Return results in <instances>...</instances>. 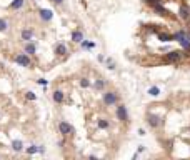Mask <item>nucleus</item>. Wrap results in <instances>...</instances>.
<instances>
[{
    "mask_svg": "<svg viewBox=\"0 0 190 160\" xmlns=\"http://www.w3.org/2000/svg\"><path fill=\"white\" fill-rule=\"evenodd\" d=\"M90 85H92V83H90V80H88V79H85V77L80 79V87H82V88H88Z\"/></svg>",
    "mask_w": 190,
    "mask_h": 160,
    "instance_id": "nucleus-25",
    "label": "nucleus"
},
{
    "mask_svg": "<svg viewBox=\"0 0 190 160\" xmlns=\"http://www.w3.org/2000/svg\"><path fill=\"white\" fill-rule=\"evenodd\" d=\"M103 62H105V65H107V68H109V70H115V60H114V59L107 57Z\"/></svg>",
    "mask_w": 190,
    "mask_h": 160,
    "instance_id": "nucleus-20",
    "label": "nucleus"
},
{
    "mask_svg": "<svg viewBox=\"0 0 190 160\" xmlns=\"http://www.w3.org/2000/svg\"><path fill=\"white\" fill-rule=\"evenodd\" d=\"M20 37L23 42H30V40H34V30L32 28H23L20 33Z\"/></svg>",
    "mask_w": 190,
    "mask_h": 160,
    "instance_id": "nucleus-14",
    "label": "nucleus"
},
{
    "mask_svg": "<svg viewBox=\"0 0 190 160\" xmlns=\"http://www.w3.org/2000/svg\"><path fill=\"white\" fill-rule=\"evenodd\" d=\"M39 15H40V19L43 20V22H50V20L54 19V12L48 10V8H40V10H39Z\"/></svg>",
    "mask_w": 190,
    "mask_h": 160,
    "instance_id": "nucleus-9",
    "label": "nucleus"
},
{
    "mask_svg": "<svg viewBox=\"0 0 190 160\" xmlns=\"http://www.w3.org/2000/svg\"><path fill=\"white\" fill-rule=\"evenodd\" d=\"M70 40H72L74 43H80L82 40H83V33H82L80 30H72V33H70Z\"/></svg>",
    "mask_w": 190,
    "mask_h": 160,
    "instance_id": "nucleus-15",
    "label": "nucleus"
},
{
    "mask_svg": "<svg viewBox=\"0 0 190 160\" xmlns=\"http://www.w3.org/2000/svg\"><path fill=\"white\" fill-rule=\"evenodd\" d=\"M158 40H162V42H173V37L169 35V33H160V35H158Z\"/></svg>",
    "mask_w": 190,
    "mask_h": 160,
    "instance_id": "nucleus-22",
    "label": "nucleus"
},
{
    "mask_svg": "<svg viewBox=\"0 0 190 160\" xmlns=\"http://www.w3.org/2000/svg\"><path fill=\"white\" fill-rule=\"evenodd\" d=\"M97 127H98L100 130H109L110 128V122L107 119H98L97 120Z\"/></svg>",
    "mask_w": 190,
    "mask_h": 160,
    "instance_id": "nucleus-16",
    "label": "nucleus"
},
{
    "mask_svg": "<svg viewBox=\"0 0 190 160\" xmlns=\"http://www.w3.org/2000/svg\"><path fill=\"white\" fill-rule=\"evenodd\" d=\"M59 132H60V135H63V137H68V135L74 133V127L70 125L68 122H65V120H60V122H59Z\"/></svg>",
    "mask_w": 190,
    "mask_h": 160,
    "instance_id": "nucleus-4",
    "label": "nucleus"
},
{
    "mask_svg": "<svg viewBox=\"0 0 190 160\" xmlns=\"http://www.w3.org/2000/svg\"><path fill=\"white\" fill-rule=\"evenodd\" d=\"M23 52L27 53V55H35V53H37V47H35V43L32 42V40H30V42H25Z\"/></svg>",
    "mask_w": 190,
    "mask_h": 160,
    "instance_id": "nucleus-13",
    "label": "nucleus"
},
{
    "mask_svg": "<svg viewBox=\"0 0 190 160\" xmlns=\"http://www.w3.org/2000/svg\"><path fill=\"white\" fill-rule=\"evenodd\" d=\"M152 8H154V10H155L157 12V15H165V8H162V5H160V3H155V5H152Z\"/></svg>",
    "mask_w": 190,
    "mask_h": 160,
    "instance_id": "nucleus-21",
    "label": "nucleus"
},
{
    "mask_svg": "<svg viewBox=\"0 0 190 160\" xmlns=\"http://www.w3.org/2000/svg\"><path fill=\"white\" fill-rule=\"evenodd\" d=\"M65 0H52V3H55V5H62Z\"/></svg>",
    "mask_w": 190,
    "mask_h": 160,
    "instance_id": "nucleus-30",
    "label": "nucleus"
},
{
    "mask_svg": "<svg viewBox=\"0 0 190 160\" xmlns=\"http://www.w3.org/2000/svg\"><path fill=\"white\" fill-rule=\"evenodd\" d=\"M165 60H167L169 63H177V62L182 60V52H180V50H170V52L165 55Z\"/></svg>",
    "mask_w": 190,
    "mask_h": 160,
    "instance_id": "nucleus-7",
    "label": "nucleus"
},
{
    "mask_svg": "<svg viewBox=\"0 0 190 160\" xmlns=\"http://www.w3.org/2000/svg\"><path fill=\"white\" fill-rule=\"evenodd\" d=\"M138 135H145V130H143V128H138Z\"/></svg>",
    "mask_w": 190,
    "mask_h": 160,
    "instance_id": "nucleus-33",
    "label": "nucleus"
},
{
    "mask_svg": "<svg viewBox=\"0 0 190 160\" xmlns=\"http://www.w3.org/2000/svg\"><path fill=\"white\" fill-rule=\"evenodd\" d=\"M25 152L28 153V155H34V153H39V145H30L25 148Z\"/></svg>",
    "mask_w": 190,
    "mask_h": 160,
    "instance_id": "nucleus-23",
    "label": "nucleus"
},
{
    "mask_svg": "<svg viewBox=\"0 0 190 160\" xmlns=\"http://www.w3.org/2000/svg\"><path fill=\"white\" fill-rule=\"evenodd\" d=\"M145 122L149 123L150 128H160V127L163 125V119L160 115H157V113H147Z\"/></svg>",
    "mask_w": 190,
    "mask_h": 160,
    "instance_id": "nucleus-3",
    "label": "nucleus"
},
{
    "mask_svg": "<svg viewBox=\"0 0 190 160\" xmlns=\"http://www.w3.org/2000/svg\"><path fill=\"white\" fill-rule=\"evenodd\" d=\"M145 152V145H138V153Z\"/></svg>",
    "mask_w": 190,
    "mask_h": 160,
    "instance_id": "nucleus-31",
    "label": "nucleus"
},
{
    "mask_svg": "<svg viewBox=\"0 0 190 160\" xmlns=\"http://www.w3.org/2000/svg\"><path fill=\"white\" fill-rule=\"evenodd\" d=\"M45 152V148H43V145H39V153H43Z\"/></svg>",
    "mask_w": 190,
    "mask_h": 160,
    "instance_id": "nucleus-32",
    "label": "nucleus"
},
{
    "mask_svg": "<svg viewBox=\"0 0 190 160\" xmlns=\"http://www.w3.org/2000/svg\"><path fill=\"white\" fill-rule=\"evenodd\" d=\"M102 102L105 107H115L118 103V93L114 92V90H103Z\"/></svg>",
    "mask_w": 190,
    "mask_h": 160,
    "instance_id": "nucleus-2",
    "label": "nucleus"
},
{
    "mask_svg": "<svg viewBox=\"0 0 190 160\" xmlns=\"http://www.w3.org/2000/svg\"><path fill=\"white\" fill-rule=\"evenodd\" d=\"M143 3H147V5H155V3H160V0H142Z\"/></svg>",
    "mask_w": 190,
    "mask_h": 160,
    "instance_id": "nucleus-28",
    "label": "nucleus"
},
{
    "mask_svg": "<svg viewBox=\"0 0 190 160\" xmlns=\"http://www.w3.org/2000/svg\"><path fill=\"white\" fill-rule=\"evenodd\" d=\"M105 87H107V80L105 79H98V80H95L94 82V90L95 92H103Z\"/></svg>",
    "mask_w": 190,
    "mask_h": 160,
    "instance_id": "nucleus-12",
    "label": "nucleus"
},
{
    "mask_svg": "<svg viewBox=\"0 0 190 160\" xmlns=\"http://www.w3.org/2000/svg\"><path fill=\"white\" fill-rule=\"evenodd\" d=\"M115 115L120 122H129V112H127V107L123 105V103H117Z\"/></svg>",
    "mask_w": 190,
    "mask_h": 160,
    "instance_id": "nucleus-5",
    "label": "nucleus"
},
{
    "mask_svg": "<svg viewBox=\"0 0 190 160\" xmlns=\"http://www.w3.org/2000/svg\"><path fill=\"white\" fill-rule=\"evenodd\" d=\"M54 50H55V53H57V55H60V57H65V55L68 53V48H67V45H65V43H62V42H59V43H55Z\"/></svg>",
    "mask_w": 190,
    "mask_h": 160,
    "instance_id": "nucleus-10",
    "label": "nucleus"
},
{
    "mask_svg": "<svg viewBox=\"0 0 190 160\" xmlns=\"http://www.w3.org/2000/svg\"><path fill=\"white\" fill-rule=\"evenodd\" d=\"M178 17L183 20V22H189L190 20V7L187 3H182L178 7Z\"/></svg>",
    "mask_w": 190,
    "mask_h": 160,
    "instance_id": "nucleus-8",
    "label": "nucleus"
},
{
    "mask_svg": "<svg viewBox=\"0 0 190 160\" xmlns=\"http://www.w3.org/2000/svg\"><path fill=\"white\" fill-rule=\"evenodd\" d=\"M172 37H173L175 42H178L182 45L183 50H190V37H189V33H187V30H177Z\"/></svg>",
    "mask_w": 190,
    "mask_h": 160,
    "instance_id": "nucleus-1",
    "label": "nucleus"
},
{
    "mask_svg": "<svg viewBox=\"0 0 190 160\" xmlns=\"http://www.w3.org/2000/svg\"><path fill=\"white\" fill-rule=\"evenodd\" d=\"M37 83H39V85H42V87H47L48 80H45V79H37Z\"/></svg>",
    "mask_w": 190,
    "mask_h": 160,
    "instance_id": "nucleus-29",
    "label": "nucleus"
},
{
    "mask_svg": "<svg viewBox=\"0 0 190 160\" xmlns=\"http://www.w3.org/2000/svg\"><path fill=\"white\" fill-rule=\"evenodd\" d=\"M23 3H25V0H14L10 3V10H19V8L23 7Z\"/></svg>",
    "mask_w": 190,
    "mask_h": 160,
    "instance_id": "nucleus-18",
    "label": "nucleus"
},
{
    "mask_svg": "<svg viewBox=\"0 0 190 160\" xmlns=\"http://www.w3.org/2000/svg\"><path fill=\"white\" fill-rule=\"evenodd\" d=\"M52 100H54L55 103H59V105H60V103L65 102V93L62 92V90H55V92L52 93Z\"/></svg>",
    "mask_w": 190,
    "mask_h": 160,
    "instance_id": "nucleus-11",
    "label": "nucleus"
},
{
    "mask_svg": "<svg viewBox=\"0 0 190 160\" xmlns=\"http://www.w3.org/2000/svg\"><path fill=\"white\" fill-rule=\"evenodd\" d=\"M7 28H8L7 20H5V19H0V32H7Z\"/></svg>",
    "mask_w": 190,
    "mask_h": 160,
    "instance_id": "nucleus-24",
    "label": "nucleus"
},
{
    "mask_svg": "<svg viewBox=\"0 0 190 160\" xmlns=\"http://www.w3.org/2000/svg\"><path fill=\"white\" fill-rule=\"evenodd\" d=\"M147 93L152 95V97H158V95H160V88H158L157 85H154V87H150L149 90H147Z\"/></svg>",
    "mask_w": 190,
    "mask_h": 160,
    "instance_id": "nucleus-19",
    "label": "nucleus"
},
{
    "mask_svg": "<svg viewBox=\"0 0 190 160\" xmlns=\"http://www.w3.org/2000/svg\"><path fill=\"white\" fill-rule=\"evenodd\" d=\"M25 99L30 100V102H34V100H37V95H35L34 92H27L25 93Z\"/></svg>",
    "mask_w": 190,
    "mask_h": 160,
    "instance_id": "nucleus-27",
    "label": "nucleus"
},
{
    "mask_svg": "<svg viewBox=\"0 0 190 160\" xmlns=\"http://www.w3.org/2000/svg\"><path fill=\"white\" fill-rule=\"evenodd\" d=\"M12 150L14 152H22L23 150V142L22 140H14L12 142Z\"/></svg>",
    "mask_w": 190,
    "mask_h": 160,
    "instance_id": "nucleus-17",
    "label": "nucleus"
},
{
    "mask_svg": "<svg viewBox=\"0 0 190 160\" xmlns=\"http://www.w3.org/2000/svg\"><path fill=\"white\" fill-rule=\"evenodd\" d=\"M80 43H82V47H85V48H94L95 47L94 42H87V40H82Z\"/></svg>",
    "mask_w": 190,
    "mask_h": 160,
    "instance_id": "nucleus-26",
    "label": "nucleus"
},
{
    "mask_svg": "<svg viewBox=\"0 0 190 160\" xmlns=\"http://www.w3.org/2000/svg\"><path fill=\"white\" fill-rule=\"evenodd\" d=\"M14 60L19 63V65H22V67H32V65H34V63H32V60H30V57H28L25 52H23V53H19V55H15Z\"/></svg>",
    "mask_w": 190,
    "mask_h": 160,
    "instance_id": "nucleus-6",
    "label": "nucleus"
}]
</instances>
